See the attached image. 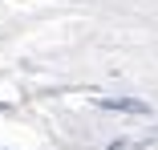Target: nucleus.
I'll use <instances>...</instances> for the list:
<instances>
[{"mask_svg": "<svg viewBox=\"0 0 158 150\" xmlns=\"http://www.w3.org/2000/svg\"><path fill=\"white\" fill-rule=\"evenodd\" d=\"M102 110H122V114H150L146 102L138 98H102Z\"/></svg>", "mask_w": 158, "mask_h": 150, "instance_id": "f257e3e1", "label": "nucleus"}]
</instances>
